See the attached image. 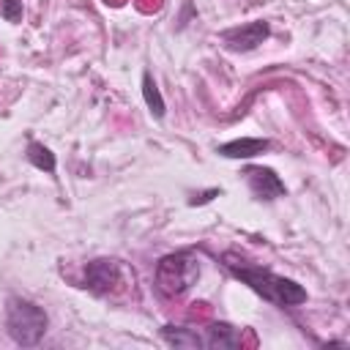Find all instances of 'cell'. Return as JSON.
<instances>
[{"mask_svg":"<svg viewBox=\"0 0 350 350\" xmlns=\"http://www.w3.org/2000/svg\"><path fill=\"white\" fill-rule=\"evenodd\" d=\"M224 265L243 282L249 284L257 295H262L265 301L276 304V306H298L306 301V290L293 282V279H284V276H276L265 268H254V265H246L238 254H224Z\"/></svg>","mask_w":350,"mask_h":350,"instance_id":"obj_1","label":"cell"},{"mask_svg":"<svg viewBox=\"0 0 350 350\" xmlns=\"http://www.w3.org/2000/svg\"><path fill=\"white\" fill-rule=\"evenodd\" d=\"M5 325H8V334L16 345L33 347L41 342V336L46 331V312L41 306L25 301V298H8Z\"/></svg>","mask_w":350,"mask_h":350,"instance_id":"obj_2","label":"cell"},{"mask_svg":"<svg viewBox=\"0 0 350 350\" xmlns=\"http://www.w3.org/2000/svg\"><path fill=\"white\" fill-rule=\"evenodd\" d=\"M200 276V260L191 252L167 254L156 268V284L167 295H183Z\"/></svg>","mask_w":350,"mask_h":350,"instance_id":"obj_3","label":"cell"},{"mask_svg":"<svg viewBox=\"0 0 350 350\" xmlns=\"http://www.w3.org/2000/svg\"><path fill=\"white\" fill-rule=\"evenodd\" d=\"M82 284L96 293V295H107V293H115L120 284H123V268L118 260H93L85 265V279Z\"/></svg>","mask_w":350,"mask_h":350,"instance_id":"obj_4","label":"cell"},{"mask_svg":"<svg viewBox=\"0 0 350 350\" xmlns=\"http://www.w3.org/2000/svg\"><path fill=\"white\" fill-rule=\"evenodd\" d=\"M265 38H268V22H262V19L221 33V44H224L230 52H249V49L260 46Z\"/></svg>","mask_w":350,"mask_h":350,"instance_id":"obj_5","label":"cell"},{"mask_svg":"<svg viewBox=\"0 0 350 350\" xmlns=\"http://www.w3.org/2000/svg\"><path fill=\"white\" fill-rule=\"evenodd\" d=\"M243 180L249 183L252 194L257 200H276V197H284V183L279 180V175L268 167H246L243 172Z\"/></svg>","mask_w":350,"mask_h":350,"instance_id":"obj_6","label":"cell"},{"mask_svg":"<svg viewBox=\"0 0 350 350\" xmlns=\"http://www.w3.org/2000/svg\"><path fill=\"white\" fill-rule=\"evenodd\" d=\"M271 142L268 139H254V137H243V139H232L227 145H219V153L227 156V159H249V156H257L262 150H268Z\"/></svg>","mask_w":350,"mask_h":350,"instance_id":"obj_7","label":"cell"},{"mask_svg":"<svg viewBox=\"0 0 350 350\" xmlns=\"http://www.w3.org/2000/svg\"><path fill=\"white\" fill-rule=\"evenodd\" d=\"M202 339H205V347H219V350H235V347H241V334L230 323H213L208 328V336H202Z\"/></svg>","mask_w":350,"mask_h":350,"instance_id":"obj_8","label":"cell"},{"mask_svg":"<svg viewBox=\"0 0 350 350\" xmlns=\"http://www.w3.org/2000/svg\"><path fill=\"white\" fill-rule=\"evenodd\" d=\"M161 336H164L167 345H175V347H205V339H202L194 328L164 325V328H161Z\"/></svg>","mask_w":350,"mask_h":350,"instance_id":"obj_9","label":"cell"},{"mask_svg":"<svg viewBox=\"0 0 350 350\" xmlns=\"http://www.w3.org/2000/svg\"><path fill=\"white\" fill-rule=\"evenodd\" d=\"M142 96H145V104H148L150 115L153 118H161L164 115V98H161V93H159V88H156V82H153L150 74L142 77Z\"/></svg>","mask_w":350,"mask_h":350,"instance_id":"obj_10","label":"cell"},{"mask_svg":"<svg viewBox=\"0 0 350 350\" xmlns=\"http://www.w3.org/2000/svg\"><path fill=\"white\" fill-rule=\"evenodd\" d=\"M27 161L44 172H55V153L49 148H44L41 142H30L27 145Z\"/></svg>","mask_w":350,"mask_h":350,"instance_id":"obj_11","label":"cell"},{"mask_svg":"<svg viewBox=\"0 0 350 350\" xmlns=\"http://www.w3.org/2000/svg\"><path fill=\"white\" fill-rule=\"evenodd\" d=\"M0 14H3L8 22H19V19H22V0H3Z\"/></svg>","mask_w":350,"mask_h":350,"instance_id":"obj_12","label":"cell"},{"mask_svg":"<svg viewBox=\"0 0 350 350\" xmlns=\"http://www.w3.org/2000/svg\"><path fill=\"white\" fill-rule=\"evenodd\" d=\"M159 5H161V0H137V8H139V11H145V14L156 11Z\"/></svg>","mask_w":350,"mask_h":350,"instance_id":"obj_13","label":"cell"},{"mask_svg":"<svg viewBox=\"0 0 350 350\" xmlns=\"http://www.w3.org/2000/svg\"><path fill=\"white\" fill-rule=\"evenodd\" d=\"M104 3H109V5H120L123 0H104Z\"/></svg>","mask_w":350,"mask_h":350,"instance_id":"obj_14","label":"cell"}]
</instances>
